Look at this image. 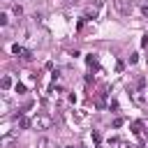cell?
<instances>
[{"label":"cell","mask_w":148,"mask_h":148,"mask_svg":"<svg viewBox=\"0 0 148 148\" xmlns=\"http://www.w3.org/2000/svg\"><path fill=\"white\" fill-rule=\"evenodd\" d=\"M21 127L28 130V127H30V120H28V118H21Z\"/></svg>","instance_id":"6"},{"label":"cell","mask_w":148,"mask_h":148,"mask_svg":"<svg viewBox=\"0 0 148 148\" xmlns=\"http://www.w3.org/2000/svg\"><path fill=\"white\" fill-rule=\"evenodd\" d=\"M141 46H148V35H143V39H141Z\"/></svg>","instance_id":"7"},{"label":"cell","mask_w":148,"mask_h":148,"mask_svg":"<svg viewBox=\"0 0 148 148\" xmlns=\"http://www.w3.org/2000/svg\"><path fill=\"white\" fill-rule=\"evenodd\" d=\"M86 60H88V65H90V67H95V69H97V67H99V60H97V58H95V56H92V53H90V56H88V58H86Z\"/></svg>","instance_id":"2"},{"label":"cell","mask_w":148,"mask_h":148,"mask_svg":"<svg viewBox=\"0 0 148 148\" xmlns=\"http://www.w3.org/2000/svg\"><path fill=\"white\" fill-rule=\"evenodd\" d=\"M146 5H148V0H146Z\"/></svg>","instance_id":"8"},{"label":"cell","mask_w":148,"mask_h":148,"mask_svg":"<svg viewBox=\"0 0 148 148\" xmlns=\"http://www.w3.org/2000/svg\"><path fill=\"white\" fill-rule=\"evenodd\" d=\"M12 53L21 56L23 60H30V51H28V49H23V46H18V44H14V46H12Z\"/></svg>","instance_id":"1"},{"label":"cell","mask_w":148,"mask_h":148,"mask_svg":"<svg viewBox=\"0 0 148 148\" xmlns=\"http://www.w3.org/2000/svg\"><path fill=\"white\" fill-rule=\"evenodd\" d=\"M14 90H16L18 95H23V92H25V86H23V83H16V86H14Z\"/></svg>","instance_id":"4"},{"label":"cell","mask_w":148,"mask_h":148,"mask_svg":"<svg viewBox=\"0 0 148 148\" xmlns=\"http://www.w3.org/2000/svg\"><path fill=\"white\" fill-rule=\"evenodd\" d=\"M9 86H12V79L5 76V79H2V88H9Z\"/></svg>","instance_id":"5"},{"label":"cell","mask_w":148,"mask_h":148,"mask_svg":"<svg viewBox=\"0 0 148 148\" xmlns=\"http://www.w3.org/2000/svg\"><path fill=\"white\" fill-rule=\"evenodd\" d=\"M141 127H143L141 120H134V123H132V132H134V134H141Z\"/></svg>","instance_id":"3"}]
</instances>
